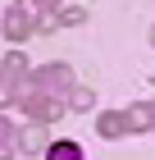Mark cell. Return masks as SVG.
I'll return each mask as SVG.
<instances>
[{"instance_id":"1","label":"cell","mask_w":155,"mask_h":160,"mask_svg":"<svg viewBox=\"0 0 155 160\" xmlns=\"http://www.w3.org/2000/svg\"><path fill=\"white\" fill-rule=\"evenodd\" d=\"M73 92V69L69 64H46V69H32L23 82V96H55V101H69Z\"/></svg>"},{"instance_id":"2","label":"cell","mask_w":155,"mask_h":160,"mask_svg":"<svg viewBox=\"0 0 155 160\" xmlns=\"http://www.w3.org/2000/svg\"><path fill=\"white\" fill-rule=\"evenodd\" d=\"M27 60L23 55H9L0 64V105H23V82H27Z\"/></svg>"},{"instance_id":"3","label":"cell","mask_w":155,"mask_h":160,"mask_svg":"<svg viewBox=\"0 0 155 160\" xmlns=\"http://www.w3.org/2000/svg\"><path fill=\"white\" fill-rule=\"evenodd\" d=\"M0 32H5L9 41H27V37L36 32V14L27 9L23 0H14L9 9H5V23H0Z\"/></svg>"},{"instance_id":"4","label":"cell","mask_w":155,"mask_h":160,"mask_svg":"<svg viewBox=\"0 0 155 160\" xmlns=\"http://www.w3.org/2000/svg\"><path fill=\"white\" fill-rule=\"evenodd\" d=\"M23 110H27V119L32 123H55L64 110H69V101H55V96H23Z\"/></svg>"},{"instance_id":"5","label":"cell","mask_w":155,"mask_h":160,"mask_svg":"<svg viewBox=\"0 0 155 160\" xmlns=\"http://www.w3.org/2000/svg\"><path fill=\"white\" fill-rule=\"evenodd\" d=\"M123 119H128V133H155V101H137Z\"/></svg>"},{"instance_id":"6","label":"cell","mask_w":155,"mask_h":160,"mask_svg":"<svg viewBox=\"0 0 155 160\" xmlns=\"http://www.w3.org/2000/svg\"><path fill=\"white\" fill-rule=\"evenodd\" d=\"M96 128H100V137H109V142H114V137L128 133V119H123V110H105L100 119H96Z\"/></svg>"},{"instance_id":"7","label":"cell","mask_w":155,"mask_h":160,"mask_svg":"<svg viewBox=\"0 0 155 160\" xmlns=\"http://www.w3.org/2000/svg\"><path fill=\"white\" fill-rule=\"evenodd\" d=\"M91 105H96V92H91V87H73V92H69V110L73 114H87Z\"/></svg>"},{"instance_id":"8","label":"cell","mask_w":155,"mask_h":160,"mask_svg":"<svg viewBox=\"0 0 155 160\" xmlns=\"http://www.w3.org/2000/svg\"><path fill=\"white\" fill-rule=\"evenodd\" d=\"M46 160H82V147H78V142H50Z\"/></svg>"},{"instance_id":"9","label":"cell","mask_w":155,"mask_h":160,"mask_svg":"<svg viewBox=\"0 0 155 160\" xmlns=\"http://www.w3.org/2000/svg\"><path fill=\"white\" fill-rule=\"evenodd\" d=\"M18 142H23V151H46V133H41V123H32L27 133H18Z\"/></svg>"},{"instance_id":"10","label":"cell","mask_w":155,"mask_h":160,"mask_svg":"<svg viewBox=\"0 0 155 160\" xmlns=\"http://www.w3.org/2000/svg\"><path fill=\"white\" fill-rule=\"evenodd\" d=\"M14 151H23V142H18V133H14V123L0 133V160H9Z\"/></svg>"},{"instance_id":"11","label":"cell","mask_w":155,"mask_h":160,"mask_svg":"<svg viewBox=\"0 0 155 160\" xmlns=\"http://www.w3.org/2000/svg\"><path fill=\"white\" fill-rule=\"evenodd\" d=\"M23 5H27V9L36 14V18H50V14L60 9V0H23Z\"/></svg>"},{"instance_id":"12","label":"cell","mask_w":155,"mask_h":160,"mask_svg":"<svg viewBox=\"0 0 155 160\" xmlns=\"http://www.w3.org/2000/svg\"><path fill=\"white\" fill-rule=\"evenodd\" d=\"M78 23H87V9H78V5H73V9L60 14V28H78Z\"/></svg>"},{"instance_id":"13","label":"cell","mask_w":155,"mask_h":160,"mask_svg":"<svg viewBox=\"0 0 155 160\" xmlns=\"http://www.w3.org/2000/svg\"><path fill=\"white\" fill-rule=\"evenodd\" d=\"M5 128H9V123H5V119H0V133H5Z\"/></svg>"},{"instance_id":"14","label":"cell","mask_w":155,"mask_h":160,"mask_svg":"<svg viewBox=\"0 0 155 160\" xmlns=\"http://www.w3.org/2000/svg\"><path fill=\"white\" fill-rule=\"evenodd\" d=\"M151 46H155V28H151Z\"/></svg>"}]
</instances>
